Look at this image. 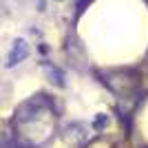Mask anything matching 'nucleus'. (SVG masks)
<instances>
[{"instance_id": "nucleus-1", "label": "nucleus", "mask_w": 148, "mask_h": 148, "mask_svg": "<svg viewBox=\"0 0 148 148\" xmlns=\"http://www.w3.org/2000/svg\"><path fill=\"white\" fill-rule=\"evenodd\" d=\"M27 56H29V44H27L22 38H18V40L13 42V47H11V53H9V60H7V66L11 69V66H16V64H20Z\"/></svg>"}, {"instance_id": "nucleus-2", "label": "nucleus", "mask_w": 148, "mask_h": 148, "mask_svg": "<svg viewBox=\"0 0 148 148\" xmlns=\"http://www.w3.org/2000/svg\"><path fill=\"white\" fill-rule=\"evenodd\" d=\"M42 66L47 69V73L51 75V82H53L56 86H64V73H62L60 69H56L53 64H47V62H44Z\"/></svg>"}, {"instance_id": "nucleus-3", "label": "nucleus", "mask_w": 148, "mask_h": 148, "mask_svg": "<svg viewBox=\"0 0 148 148\" xmlns=\"http://www.w3.org/2000/svg\"><path fill=\"white\" fill-rule=\"evenodd\" d=\"M106 126H108V117H106V115H97L95 122H93V128H95V130H102V128H106Z\"/></svg>"}, {"instance_id": "nucleus-4", "label": "nucleus", "mask_w": 148, "mask_h": 148, "mask_svg": "<svg viewBox=\"0 0 148 148\" xmlns=\"http://www.w3.org/2000/svg\"><path fill=\"white\" fill-rule=\"evenodd\" d=\"M91 2H93V0H77V11H86V7L88 5H91Z\"/></svg>"}]
</instances>
